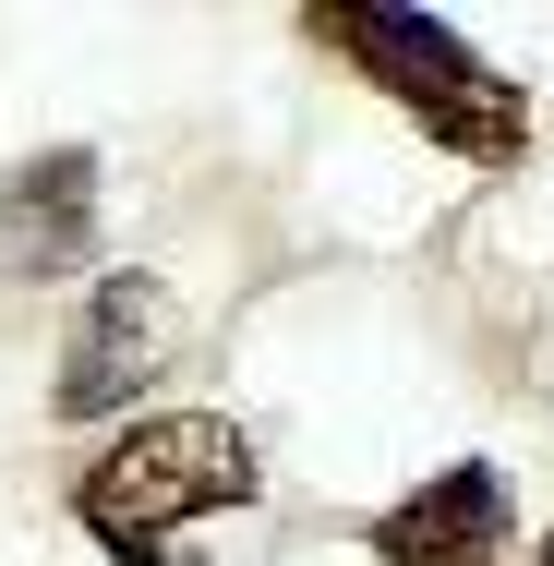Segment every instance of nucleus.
Here are the masks:
<instances>
[{
    "label": "nucleus",
    "mask_w": 554,
    "mask_h": 566,
    "mask_svg": "<svg viewBox=\"0 0 554 566\" xmlns=\"http://www.w3.org/2000/svg\"><path fill=\"white\" fill-rule=\"evenodd\" d=\"M253 506V447L218 410H169V422H133L85 482H73V518L97 531V555H145V566H194L169 531L181 518H229Z\"/></svg>",
    "instance_id": "nucleus-1"
},
{
    "label": "nucleus",
    "mask_w": 554,
    "mask_h": 566,
    "mask_svg": "<svg viewBox=\"0 0 554 566\" xmlns=\"http://www.w3.org/2000/svg\"><path fill=\"white\" fill-rule=\"evenodd\" d=\"M314 36L326 49H349L398 109L422 120L435 145H458V157H482V169H506L519 145H531V97L494 73V61H470L458 49V24H435V12H386V0H326L314 12Z\"/></svg>",
    "instance_id": "nucleus-2"
},
{
    "label": "nucleus",
    "mask_w": 554,
    "mask_h": 566,
    "mask_svg": "<svg viewBox=\"0 0 554 566\" xmlns=\"http://www.w3.org/2000/svg\"><path fill=\"white\" fill-rule=\"evenodd\" d=\"M169 361V290L157 277H97V302H85V326H73V361H61V422H109L133 410V386Z\"/></svg>",
    "instance_id": "nucleus-3"
},
{
    "label": "nucleus",
    "mask_w": 554,
    "mask_h": 566,
    "mask_svg": "<svg viewBox=\"0 0 554 566\" xmlns=\"http://www.w3.org/2000/svg\"><path fill=\"white\" fill-rule=\"evenodd\" d=\"M506 543H519V518H506V482H494L482 458L435 470L422 494H398V506L374 518V555L386 566H494Z\"/></svg>",
    "instance_id": "nucleus-4"
},
{
    "label": "nucleus",
    "mask_w": 554,
    "mask_h": 566,
    "mask_svg": "<svg viewBox=\"0 0 554 566\" xmlns=\"http://www.w3.org/2000/svg\"><path fill=\"white\" fill-rule=\"evenodd\" d=\"M97 241V157L85 145H49V157H24L12 181H0V253L12 265H73Z\"/></svg>",
    "instance_id": "nucleus-5"
},
{
    "label": "nucleus",
    "mask_w": 554,
    "mask_h": 566,
    "mask_svg": "<svg viewBox=\"0 0 554 566\" xmlns=\"http://www.w3.org/2000/svg\"><path fill=\"white\" fill-rule=\"evenodd\" d=\"M531 566H554V531H543V543H531Z\"/></svg>",
    "instance_id": "nucleus-6"
}]
</instances>
